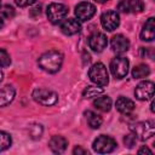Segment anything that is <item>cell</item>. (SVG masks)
Returning <instances> with one entry per match:
<instances>
[{
    "mask_svg": "<svg viewBox=\"0 0 155 155\" xmlns=\"http://www.w3.org/2000/svg\"><path fill=\"white\" fill-rule=\"evenodd\" d=\"M128 65L130 62L126 57L119 56L111 59L110 62V71L115 79H122L128 73Z\"/></svg>",
    "mask_w": 155,
    "mask_h": 155,
    "instance_id": "cell-5",
    "label": "cell"
},
{
    "mask_svg": "<svg viewBox=\"0 0 155 155\" xmlns=\"http://www.w3.org/2000/svg\"><path fill=\"white\" fill-rule=\"evenodd\" d=\"M93 107L101 111H109L111 109V99L109 96H101L93 101Z\"/></svg>",
    "mask_w": 155,
    "mask_h": 155,
    "instance_id": "cell-19",
    "label": "cell"
},
{
    "mask_svg": "<svg viewBox=\"0 0 155 155\" xmlns=\"http://www.w3.org/2000/svg\"><path fill=\"white\" fill-rule=\"evenodd\" d=\"M33 98L39 104L45 105V107H50V105H53L57 103L58 94L51 90H47V88H35L33 91Z\"/></svg>",
    "mask_w": 155,
    "mask_h": 155,
    "instance_id": "cell-4",
    "label": "cell"
},
{
    "mask_svg": "<svg viewBox=\"0 0 155 155\" xmlns=\"http://www.w3.org/2000/svg\"><path fill=\"white\" fill-rule=\"evenodd\" d=\"M50 149L56 154H62L68 147V140L62 136H53L48 142Z\"/></svg>",
    "mask_w": 155,
    "mask_h": 155,
    "instance_id": "cell-16",
    "label": "cell"
},
{
    "mask_svg": "<svg viewBox=\"0 0 155 155\" xmlns=\"http://www.w3.org/2000/svg\"><path fill=\"white\" fill-rule=\"evenodd\" d=\"M103 92V87L101 86H87L84 92H82V97L85 99H88V98H93V97H97L98 94H101Z\"/></svg>",
    "mask_w": 155,
    "mask_h": 155,
    "instance_id": "cell-22",
    "label": "cell"
},
{
    "mask_svg": "<svg viewBox=\"0 0 155 155\" xmlns=\"http://www.w3.org/2000/svg\"><path fill=\"white\" fill-rule=\"evenodd\" d=\"M110 46L111 50L116 53H125L128 47H130V41L126 36L121 35V34H116L111 38L110 40Z\"/></svg>",
    "mask_w": 155,
    "mask_h": 155,
    "instance_id": "cell-13",
    "label": "cell"
},
{
    "mask_svg": "<svg viewBox=\"0 0 155 155\" xmlns=\"http://www.w3.org/2000/svg\"><path fill=\"white\" fill-rule=\"evenodd\" d=\"M11 64V58H10V54L7 53L6 50L4 48H0V67L1 68H6Z\"/></svg>",
    "mask_w": 155,
    "mask_h": 155,
    "instance_id": "cell-25",
    "label": "cell"
},
{
    "mask_svg": "<svg viewBox=\"0 0 155 155\" xmlns=\"http://www.w3.org/2000/svg\"><path fill=\"white\" fill-rule=\"evenodd\" d=\"M88 78H90V80L93 84H96V85H98L101 87L107 86L108 82H109L108 70H107L105 65L103 63H99V62L98 63H94L90 68V70H88Z\"/></svg>",
    "mask_w": 155,
    "mask_h": 155,
    "instance_id": "cell-2",
    "label": "cell"
},
{
    "mask_svg": "<svg viewBox=\"0 0 155 155\" xmlns=\"http://www.w3.org/2000/svg\"><path fill=\"white\" fill-rule=\"evenodd\" d=\"M145 153H147V154H150V155L153 154V151H151L148 147H145V145H144V147H142V148L138 150V154H145Z\"/></svg>",
    "mask_w": 155,
    "mask_h": 155,
    "instance_id": "cell-31",
    "label": "cell"
},
{
    "mask_svg": "<svg viewBox=\"0 0 155 155\" xmlns=\"http://www.w3.org/2000/svg\"><path fill=\"white\" fill-rule=\"evenodd\" d=\"M40 68L47 73H57L63 63V54L57 50H50L40 56L38 61Z\"/></svg>",
    "mask_w": 155,
    "mask_h": 155,
    "instance_id": "cell-1",
    "label": "cell"
},
{
    "mask_svg": "<svg viewBox=\"0 0 155 155\" xmlns=\"http://www.w3.org/2000/svg\"><path fill=\"white\" fill-rule=\"evenodd\" d=\"M150 110L154 113V102H151V104H150Z\"/></svg>",
    "mask_w": 155,
    "mask_h": 155,
    "instance_id": "cell-32",
    "label": "cell"
},
{
    "mask_svg": "<svg viewBox=\"0 0 155 155\" xmlns=\"http://www.w3.org/2000/svg\"><path fill=\"white\" fill-rule=\"evenodd\" d=\"M115 107H116V109L121 114H125V115H128V114H131L134 110V103H133V101H131L130 98H126V97H119L116 99Z\"/></svg>",
    "mask_w": 155,
    "mask_h": 155,
    "instance_id": "cell-17",
    "label": "cell"
},
{
    "mask_svg": "<svg viewBox=\"0 0 155 155\" xmlns=\"http://www.w3.org/2000/svg\"><path fill=\"white\" fill-rule=\"evenodd\" d=\"M97 2H101V4H103V2H105V1H108V0H96Z\"/></svg>",
    "mask_w": 155,
    "mask_h": 155,
    "instance_id": "cell-35",
    "label": "cell"
},
{
    "mask_svg": "<svg viewBox=\"0 0 155 155\" xmlns=\"http://www.w3.org/2000/svg\"><path fill=\"white\" fill-rule=\"evenodd\" d=\"M2 78H4V74H2V71L0 70V82L2 81Z\"/></svg>",
    "mask_w": 155,
    "mask_h": 155,
    "instance_id": "cell-34",
    "label": "cell"
},
{
    "mask_svg": "<svg viewBox=\"0 0 155 155\" xmlns=\"http://www.w3.org/2000/svg\"><path fill=\"white\" fill-rule=\"evenodd\" d=\"M155 38V18L150 17L143 25L140 31V39L144 41H153Z\"/></svg>",
    "mask_w": 155,
    "mask_h": 155,
    "instance_id": "cell-15",
    "label": "cell"
},
{
    "mask_svg": "<svg viewBox=\"0 0 155 155\" xmlns=\"http://www.w3.org/2000/svg\"><path fill=\"white\" fill-rule=\"evenodd\" d=\"M155 92V86L153 81H142L137 85L134 90V96L139 101H149L153 98Z\"/></svg>",
    "mask_w": 155,
    "mask_h": 155,
    "instance_id": "cell-8",
    "label": "cell"
},
{
    "mask_svg": "<svg viewBox=\"0 0 155 155\" xmlns=\"http://www.w3.org/2000/svg\"><path fill=\"white\" fill-rule=\"evenodd\" d=\"M136 142H137V138H136V136L132 132L130 134H127V136L124 137V143H125V145L127 148H133L134 144H136Z\"/></svg>",
    "mask_w": 155,
    "mask_h": 155,
    "instance_id": "cell-26",
    "label": "cell"
},
{
    "mask_svg": "<svg viewBox=\"0 0 155 155\" xmlns=\"http://www.w3.org/2000/svg\"><path fill=\"white\" fill-rule=\"evenodd\" d=\"M11 143H12L11 136L4 131H0V151H4L7 148H10Z\"/></svg>",
    "mask_w": 155,
    "mask_h": 155,
    "instance_id": "cell-23",
    "label": "cell"
},
{
    "mask_svg": "<svg viewBox=\"0 0 155 155\" xmlns=\"http://www.w3.org/2000/svg\"><path fill=\"white\" fill-rule=\"evenodd\" d=\"M28 131H29L30 138L38 139V138H40L41 134H42V126H41L40 124H33V125L29 126V130H28Z\"/></svg>",
    "mask_w": 155,
    "mask_h": 155,
    "instance_id": "cell-24",
    "label": "cell"
},
{
    "mask_svg": "<svg viewBox=\"0 0 155 155\" xmlns=\"http://www.w3.org/2000/svg\"><path fill=\"white\" fill-rule=\"evenodd\" d=\"M36 0H15V2L19 6V7H25V6H30L35 2Z\"/></svg>",
    "mask_w": 155,
    "mask_h": 155,
    "instance_id": "cell-28",
    "label": "cell"
},
{
    "mask_svg": "<svg viewBox=\"0 0 155 155\" xmlns=\"http://www.w3.org/2000/svg\"><path fill=\"white\" fill-rule=\"evenodd\" d=\"M61 30L65 35H74L81 30V24L75 18H68L61 24Z\"/></svg>",
    "mask_w": 155,
    "mask_h": 155,
    "instance_id": "cell-14",
    "label": "cell"
},
{
    "mask_svg": "<svg viewBox=\"0 0 155 155\" xmlns=\"http://www.w3.org/2000/svg\"><path fill=\"white\" fill-rule=\"evenodd\" d=\"M108 45V39L103 33H93L88 38V46L94 52H102Z\"/></svg>",
    "mask_w": 155,
    "mask_h": 155,
    "instance_id": "cell-12",
    "label": "cell"
},
{
    "mask_svg": "<svg viewBox=\"0 0 155 155\" xmlns=\"http://www.w3.org/2000/svg\"><path fill=\"white\" fill-rule=\"evenodd\" d=\"M73 153H74L75 155H86V154H88V151L85 150V149H82L81 147H76V148L73 150Z\"/></svg>",
    "mask_w": 155,
    "mask_h": 155,
    "instance_id": "cell-29",
    "label": "cell"
},
{
    "mask_svg": "<svg viewBox=\"0 0 155 155\" xmlns=\"http://www.w3.org/2000/svg\"><path fill=\"white\" fill-rule=\"evenodd\" d=\"M68 7L59 2H52L47 7V18L51 23H59L68 15Z\"/></svg>",
    "mask_w": 155,
    "mask_h": 155,
    "instance_id": "cell-7",
    "label": "cell"
},
{
    "mask_svg": "<svg viewBox=\"0 0 155 155\" xmlns=\"http://www.w3.org/2000/svg\"><path fill=\"white\" fill-rule=\"evenodd\" d=\"M0 6H1V0H0Z\"/></svg>",
    "mask_w": 155,
    "mask_h": 155,
    "instance_id": "cell-36",
    "label": "cell"
},
{
    "mask_svg": "<svg viewBox=\"0 0 155 155\" xmlns=\"http://www.w3.org/2000/svg\"><path fill=\"white\" fill-rule=\"evenodd\" d=\"M94 13H96V6L91 2L82 1L75 6V16L81 22L91 19L94 16Z\"/></svg>",
    "mask_w": 155,
    "mask_h": 155,
    "instance_id": "cell-9",
    "label": "cell"
},
{
    "mask_svg": "<svg viewBox=\"0 0 155 155\" xmlns=\"http://www.w3.org/2000/svg\"><path fill=\"white\" fill-rule=\"evenodd\" d=\"M1 15H2V17L10 19V18H12L15 16V8L12 6H10V5H5L2 7V10H1Z\"/></svg>",
    "mask_w": 155,
    "mask_h": 155,
    "instance_id": "cell-27",
    "label": "cell"
},
{
    "mask_svg": "<svg viewBox=\"0 0 155 155\" xmlns=\"http://www.w3.org/2000/svg\"><path fill=\"white\" fill-rule=\"evenodd\" d=\"M131 132L136 136L137 139L139 140H147L149 139L154 132H155V125L153 121H142V122H137L134 125H132L130 127Z\"/></svg>",
    "mask_w": 155,
    "mask_h": 155,
    "instance_id": "cell-3",
    "label": "cell"
},
{
    "mask_svg": "<svg viewBox=\"0 0 155 155\" xmlns=\"http://www.w3.org/2000/svg\"><path fill=\"white\" fill-rule=\"evenodd\" d=\"M15 96H16V90L12 86L6 85L2 88H0V107L8 105L13 101Z\"/></svg>",
    "mask_w": 155,
    "mask_h": 155,
    "instance_id": "cell-18",
    "label": "cell"
},
{
    "mask_svg": "<svg viewBox=\"0 0 155 155\" xmlns=\"http://www.w3.org/2000/svg\"><path fill=\"white\" fill-rule=\"evenodd\" d=\"M150 74V68L147 64H138L132 70V76L134 79H143Z\"/></svg>",
    "mask_w": 155,
    "mask_h": 155,
    "instance_id": "cell-21",
    "label": "cell"
},
{
    "mask_svg": "<svg viewBox=\"0 0 155 155\" xmlns=\"http://www.w3.org/2000/svg\"><path fill=\"white\" fill-rule=\"evenodd\" d=\"M117 10L124 13H139L144 10V4L142 0H121Z\"/></svg>",
    "mask_w": 155,
    "mask_h": 155,
    "instance_id": "cell-11",
    "label": "cell"
},
{
    "mask_svg": "<svg viewBox=\"0 0 155 155\" xmlns=\"http://www.w3.org/2000/svg\"><path fill=\"white\" fill-rule=\"evenodd\" d=\"M40 13H41V6H35L34 8L30 10V15H31L33 17H35V16H38V15H40Z\"/></svg>",
    "mask_w": 155,
    "mask_h": 155,
    "instance_id": "cell-30",
    "label": "cell"
},
{
    "mask_svg": "<svg viewBox=\"0 0 155 155\" xmlns=\"http://www.w3.org/2000/svg\"><path fill=\"white\" fill-rule=\"evenodd\" d=\"M101 23L103 28L108 31L115 30L120 24V17L116 11H107L101 16Z\"/></svg>",
    "mask_w": 155,
    "mask_h": 155,
    "instance_id": "cell-10",
    "label": "cell"
},
{
    "mask_svg": "<svg viewBox=\"0 0 155 155\" xmlns=\"http://www.w3.org/2000/svg\"><path fill=\"white\" fill-rule=\"evenodd\" d=\"M2 27H4V21H2L1 18H0V29H1Z\"/></svg>",
    "mask_w": 155,
    "mask_h": 155,
    "instance_id": "cell-33",
    "label": "cell"
},
{
    "mask_svg": "<svg viewBox=\"0 0 155 155\" xmlns=\"http://www.w3.org/2000/svg\"><path fill=\"white\" fill-rule=\"evenodd\" d=\"M85 116H86V120H87V124L91 128H99L102 122H103V119L94 111H91V110H87L85 111Z\"/></svg>",
    "mask_w": 155,
    "mask_h": 155,
    "instance_id": "cell-20",
    "label": "cell"
},
{
    "mask_svg": "<svg viewBox=\"0 0 155 155\" xmlns=\"http://www.w3.org/2000/svg\"><path fill=\"white\" fill-rule=\"evenodd\" d=\"M116 142L109 137V136H99L97 137L94 140H93V144H92V148L96 153H99V154H107V153H111L115 148H116Z\"/></svg>",
    "mask_w": 155,
    "mask_h": 155,
    "instance_id": "cell-6",
    "label": "cell"
}]
</instances>
